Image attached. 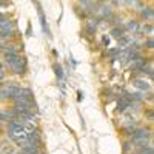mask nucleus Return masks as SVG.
Masks as SVG:
<instances>
[{
    "mask_svg": "<svg viewBox=\"0 0 154 154\" xmlns=\"http://www.w3.org/2000/svg\"><path fill=\"white\" fill-rule=\"evenodd\" d=\"M20 85L17 82H2L0 83V100H14L20 91Z\"/></svg>",
    "mask_w": 154,
    "mask_h": 154,
    "instance_id": "f257e3e1",
    "label": "nucleus"
},
{
    "mask_svg": "<svg viewBox=\"0 0 154 154\" xmlns=\"http://www.w3.org/2000/svg\"><path fill=\"white\" fill-rule=\"evenodd\" d=\"M151 139V128H136L133 136H131V142H137V140H148Z\"/></svg>",
    "mask_w": 154,
    "mask_h": 154,
    "instance_id": "f03ea898",
    "label": "nucleus"
},
{
    "mask_svg": "<svg viewBox=\"0 0 154 154\" xmlns=\"http://www.w3.org/2000/svg\"><path fill=\"white\" fill-rule=\"evenodd\" d=\"M11 71L14 72L16 75H25L26 74V71H28V60H26V57L22 56L20 60L11 68Z\"/></svg>",
    "mask_w": 154,
    "mask_h": 154,
    "instance_id": "7ed1b4c3",
    "label": "nucleus"
},
{
    "mask_svg": "<svg viewBox=\"0 0 154 154\" xmlns=\"http://www.w3.org/2000/svg\"><path fill=\"white\" fill-rule=\"evenodd\" d=\"M97 29H99V26L96 25V22L93 19H88V20H85V25H83V32L85 34H82V37H86V35L94 37L97 34Z\"/></svg>",
    "mask_w": 154,
    "mask_h": 154,
    "instance_id": "20e7f679",
    "label": "nucleus"
},
{
    "mask_svg": "<svg viewBox=\"0 0 154 154\" xmlns=\"http://www.w3.org/2000/svg\"><path fill=\"white\" fill-rule=\"evenodd\" d=\"M133 85L139 89L140 93H148L151 91V83L148 80H145V77H136L133 80Z\"/></svg>",
    "mask_w": 154,
    "mask_h": 154,
    "instance_id": "39448f33",
    "label": "nucleus"
},
{
    "mask_svg": "<svg viewBox=\"0 0 154 154\" xmlns=\"http://www.w3.org/2000/svg\"><path fill=\"white\" fill-rule=\"evenodd\" d=\"M34 5L38 8V9H37V12H38V19H40V25H42V29H43V32H45L48 37H51V31H49V26H48V23H46V19H45V14H43V9L40 8V3L35 2Z\"/></svg>",
    "mask_w": 154,
    "mask_h": 154,
    "instance_id": "423d86ee",
    "label": "nucleus"
},
{
    "mask_svg": "<svg viewBox=\"0 0 154 154\" xmlns=\"http://www.w3.org/2000/svg\"><path fill=\"white\" fill-rule=\"evenodd\" d=\"M16 35V28H3L0 29V38L2 40H11Z\"/></svg>",
    "mask_w": 154,
    "mask_h": 154,
    "instance_id": "0eeeda50",
    "label": "nucleus"
},
{
    "mask_svg": "<svg viewBox=\"0 0 154 154\" xmlns=\"http://www.w3.org/2000/svg\"><path fill=\"white\" fill-rule=\"evenodd\" d=\"M109 34H111V37H114V38H117V40H119L120 37L126 35V31H125V28H123V25H120V26L111 28V29H109Z\"/></svg>",
    "mask_w": 154,
    "mask_h": 154,
    "instance_id": "6e6552de",
    "label": "nucleus"
},
{
    "mask_svg": "<svg viewBox=\"0 0 154 154\" xmlns=\"http://www.w3.org/2000/svg\"><path fill=\"white\" fill-rule=\"evenodd\" d=\"M130 106H131V103H128V102H125V100H122V99H119V97H117V105H116V112H120V114H123V112H126L128 109H130Z\"/></svg>",
    "mask_w": 154,
    "mask_h": 154,
    "instance_id": "1a4fd4ad",
    "label": "nucleus"
},
{
    "mask_svg": "<svg viewBox=\"0 0 154 154\" xmlns=\"http://www.w3.org/2000/svg\"><path fill=\"white\" fill-rule=\"evenodd\" d=\"M154 16V9L151 6H143V9L140 11V19L142 20H152Z\"/></svg>",
    "mask_w": 154,
    "mask_h": 154,
    "instance_id": "9d476101",
    "label": "nucleus"
},
{
    "mask_svg": "<svg viewBox=\"0 0 154 154\" xmlns=\"http://www.w3.org/2000/svg\"><path fill=\"white\" fill-rule=\"evenodd\" d=\"M123 28H125V31H137L139 28H140V23L136 20V19H133V20H128L125 25H123Z\"/></svg>",
    "mask_w": 154,
    "mask_h": 154,
    "instance_id": "9b49d317",
    "label": "nucleus"
},
{
    "mask_svg": "<svg viewBox=\"0 0 154 154\" xmlns=\"http://www.w3.org/2000/svg\"><path fill=\"white\" fill-rule=\"evenodd\" d=\"M100 94H102V97H103L106 102H111V100L116 99V94L112 93V89H111V88H103Z\"/></svg>",
    "mask_w": 154,
    "mask_h": 154,
    "instance_id": "f8f14e48",
    "label": "nucleus"
},
{
    "mask_svg": "<svg viewBox=\"0 0 154 154\" xmlns=\"http://www.w3.org/2000/svg\"><path fill=\"white\" fill-rule=\"evenodd\" d=\"M53 69H54V74L59 80H63V77H65V72H63V68L62 65H59V63H53Z\"/></svg>",
    "mask_w": 154,
    "mask_h": 154,
    "instance_id": "ddd939ff",
    "label": "nucleus"
},
{
    "mask_svg": "<svg viewBox=\"0 0 154 154\" xmlns=\"http://www.w3.org/2000/svg\"><path fill=\"white\" fill-rule=\"evenodd\" d=\"M3 28H16V22L12 19H8V17L0 20V29H3Z\"/></svg>",
    "mask_w": 154,
    "mask_h": 154,
    "instance_id": "4468645a",
    "label": "nucleus"
},
{
    "mask_svg": "<svg viewBox=\"0 0 154 154\" xmlns=\"http://www.w3.org/2000/svg\"><path fill=\"white\" fill-rule=\"evenodd\" d=\"M134 130H136V125H123V126H122L123 134H125V136H128V137H131V136H133Z\"/></svg>",
    "mask_w": 154,
    "mask_h": 154,
    "instance_id": "2eb2a0df",
    "label": "nucleus"
},
{
    "mask_svg": "<svg viewBox=\"0 0 154 154\" xmlns=\"http://www.w3.org/2000/svg\"><path fill=\"white\" fill-rule=\"evenodd\" d=\"M134 154H152V146L151 145H146L143 148H137L134 151Z\"/></svg>",
    "mask_w": 154,
    "mask_h": 154,
    "instance_id": "dca6fc26",
    "label": "nucleus"
},
{
    "mask_svg": "<svg viewBox=\"0 0 154 154\" xmlns=\"http://www.w3.org/2000/svg\"><path fill=\"white\" fill-rule=\"evenodd\" d=\"M108 23L111 25V28H114V26H120V25H122V20H120L117 16H111V17L108 19Z\"/></svg>",
    "mask_w": 154,
    "mask_h": 154,
    "instance_id": "f3484780",
    "label": "nucleus"
},
{
    "mask_svg": "<svg viewBox=\"0 0 154 154\" xmlns=\"http://www.w3.org/2000/svg\"><path fill=\"white\" fill-rule=\"evenodd\" d=\"M122 149H123V154H128L130 151H133V142L131 140H126V142L122 143Z\"/></svg>",
    "mask_w": 154,
    "mask_h": 154,
    "instance_id": "a211bd4d",
    "label": "nucleus"
},
{
    "mask_svg": "<svg viewBox=\"0 0 154 154\" xmlns=\"http://www.w3.org/2000/svg\"><path fill=\"white\" fill-rule=\"evenodd\" d=\"M142 48H146V49H152L154 48V40H152V37H148L146 40L143 42V46Z\"/></svg>",
    "mask_w": 154,
    "mask_h": 154,
    "instance_id": "6ab92c4d",
    "label": "nucleus"
},
{
    "mask_svg": "<svg viewBox=\"0 0 154 154\" xmlns=\"http://www.w3.org/2000/svg\"><path fill=\"white\" fill-rule=\"evenodd\" d=\"M140 29H142L143 34H145V32H146V34H152V25H151V23H145Z\"/></svg>",
    "mask_w": 154,
    "mask_h": 154,
    "instance_id": "aec40b11",
    "label": "nucleus"
},
{
    "mask_svg": "<svg viewBox=\"0 0 154 154\" xmlns=\"http://www.w3.org/2000/svg\"><path fill=\"white\" fill-rule=\"evenodd\" d=\"M109 43H111V37H108V35H102V45H103L105 48H108L109 46Z\"/></svg>",
    "mask_w": 154,
    "mask_h": 154,
    "instance_id": "412c9836",
    "label": "nucleus"
},
{
    "mask_svg": "<svg viewBox=\"0 0 154 154\" xmlns=\"http://www.w3.org/2000/svg\"><path fill=\"white\" fill-rule=\"evenodd\" d=\"M145 99L149 100V102H152V91H148V93H146V97H143V100H145Z\"/></svg>",
    "mask_w": 154,
    "mask_h": 154,
    "instance_id": "4be33fe9",
    "label": "nucleus"
},
{
    "mask_svg": "<svg viewBox=\"0 0 154 154\" xmlns=\"http://www.w3.org/2000/svg\"><path fill=\"white\" fill-rule=\"evenodd\" d=\"M82 100H83V93L77 91V102H82Z\"/></svg>",
    "mask_w": 154,
    "mask_h": 154,
    "instance_id": "5701e85b",
    "label": "nucleus"
},
{
    "mask_svg": "<svg viewBox=\"0 0 154 154\" xmlns=\"http://www.w3.org/2000/svg\"><path fill=\"white\" fill-rule=\"evenodd\" d=\"M5 82V71L3 69H0V83Z\"/></svg>",
    "mask_w": 154,
    "mask_h": 154,
    "instance_id": "b1692460",
    "label": "nucleus"
},
{
    "mask_svg": "<svg viewBox=\"0 0 154 154\" xmlns=\"http://www.w3.org/2000/svg\"><path fill=\"white\" fill-rule=\"evenodd\" d=\"M146 116H148V120L152 122V119H154V117H152V109H149V111L146 112Z\"/></svg>",
    "mask_w": 154,
    "mask_h": 154,
    "instance_id": "393cba45",
    "label": "nucleus"
},
{
    "mask_svg": "<svg viewBox=\"0 0 154 154\" xmlns=\"http://www.w3.org/2000/svg\"><path fill=\"white\" fill-rule=\"evenodd\" d=\"M3 19H6V14H5V12H2V11H0V20H3Z\"/></svg>",
    "mask_w": 154,
    "mask_h": 154,
    "instance_id": "a878e982",
    "label": "nucleus"
},
{
    "mask_svg": "<svg viewBox=\"0 0 154 154\" xmlns=\"http://www.w3.org/2000/svg\"><path fill=\"white\" fill-rule=\"evenodd\" d=\"M26 35H31V25H28V28H26Z\"/></svg>",
    "mask_w": 154,
    "mask_h": 154,
    "instance_id": "bb28decb",
    "label": "nucleus"
},
{
    "mask_svg": "<svg viewBox=\"0 0 154 154\" xmlns=\"http://www.w3.org/2000/svg\"><path fill=\"white\" fill-rule=\"evenodd\" d=\"M3 45V40H2V38H0V46H2Z\"/></svg>",
    "mask_w": 154,
    "mask_h": 154,
    "instance_id": "cd10ccee",
    "label": "nucleus"
},
{
    "mask_svg": "<svg viewBox=\"0 0 154 154\" xmlns=\"http://www.w3.org/2000/svg\"><path fill=\"white\" fill-rule=\"evenodd\" d=\"M0 69H3V65H2V63H0Z\"/></svg>",
    "mask_w": 154,
    "mask_h": 154,
    "instance_id": "c85d7f7f",
    "label": "nucleus"
},
{
    "mask_svg": "<svg viewBox=\"0 0 154 154\" xmlns=\"http://www.w3.org/2000/svg\"><path fill=\"white\" fill-rule=\"evenodd\" d=\"M0 125H2V123H0Z\"/></svg>",
    "mask_w": 154,
    "mask_h": 154,
    "instance_id": "c756f323",
    "label": "nucleus"
}]
</instances>
